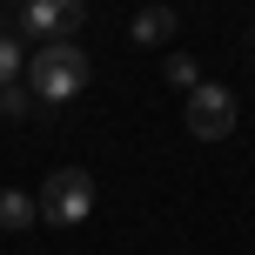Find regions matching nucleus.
<instances>
[{
  "label": "nucleus",
  "instance_id": "f257e3e1",
  "mask_svg": "<svg viewBox=\"0 0 255 255\" xmlns=\"http://www.w3.org/2000/svg\"><path fill=\"white\" fill-rule=\"evenodd\" d=\"M27 88H34V101H47V108L74 101V94L88 88V54H81L74 40H40L34 61H27Z\"/></svg>",
  "mask_w": 255,
  "mask_h": 255
},
{
  "label": "nucleus",
  "instance_id": "f03ea898",
  "mask_svg": "<svg viewBox=\"0 0 255 255\" xmlns=\"http://www.w3.org/2000/svg\"><path fill=\"white\" fill-rule=\"evenodd\" d=\"M94 215V175L88 168H54L47 181H40V222H54V229H74V222Z\"/></svg>",
  "mask_w": 255,
  "mask_h": 255
},
{
  "label": "nucleus",
  "instance_id": "7ed1b4c3",
  "mask_svg": "<svg viewBox=\"0 0 255 255\" xmlns=\"http://www.w3.org/2000/svg\"><path fill=\"white\" fill-rule=\"evenodd\" d=\"M20 40H74L88 27V0H20Z\"/></svg>",
  "mask_w": 255,
  "mask_h": 255
},
{
  "label": "nucleus",
  "instance_id": "20e7f679",
  "mask_svg": "<svg viewBox=\"0 0 255 255\" xmlns=\"http://www.w3.org/2000/svg\"><path fill=\"white\" fill-rule=\"evenodd\" d=\"M188 134L195 141H229L235 134V94L215 88V81H202V88L188 94Z\"/></svg>",
  "mask_w": 255,
  "mask_h": 255
},
{
  "label": "nucleus",
  "instance_id": "39448f33",
  "mask_svg": "<svg viewBox=\"0 0 255 255\" xmlns=\"http://www.w3.org/2000/svg\"><path fill=\"white\" fill-rule=\"evenodd\" d=\"M34 222H40V202H34V195L0 188V229H13V235H20V229H34Z\"/></svg>",
  "mask_w": 255,
  "mask_h": 255
},
{
  "label": "nucleus",
  "instance_id": "423d86ee",
  "mask_svg": "<svg viewBox=\"0 0 255 255\" xmlns=\"http://www.w3.org/2000/svg\"><path fill=\"white\" fill-rule=\"evenodd\" d=\"M128 34H134L141 47H161V40L175 34V13H168V7H141V13H134V27H128Z\"/></svg>",
  "mask_w": 255,
  "mask_h": 255
},
{
  "label": "nucleus",
  "instance_id": "0eeeda50",
  "mask_svg": "<svg viewBox=\"0 0 255 255\" xmlns=\"http://www.w3.org/2000/svg\"><path fill=\"white\" fill-rule=\"evenodd\" d=\"M13 74H20V34L0 27V88H13Z\"/></svg>",
  "mask_w": 255,
  "mask_h": 255
},
{
  "label": "nucleus",
  "instance_id": "6e6552de",
  "mask_svg": "<svg viewBox=\"0 0 255 255\" xmlns=\"http://www.w3.org/2000/svg\"><path fill=\"white\" fill-rule=\"evenodd\" d=\"M168 81H175V88H202V74H195V61H188V54H168Z\"/></svg>",
  "mask_w": 255,
  "mask_h": 255
},
{
  "label": "nucleus",
  "instance_id": "1a4fd4ad",
  "mask_svg": "<svg viewBox=\"0 0 255 255\" xmlns=\"http://www.w3.org/2000/svg\"><path fill=\"white\" fill-rule=\"evenodd\" d=\"M0 108H7V115H27V108H34V88H0Z\"/></svg>",
  "mask_w": 255,
  "mask_h": 255
},
{
  "label": "nucleus",
  "instance_id": "9d476101",
  "mask_svg": "<svg viewBox=\"0 0 255 255\" xmlns=\"http://www.w3.org/2000/svg\"><path fill=\"white\" fill-rule=\"evenodd\" d=\"M249 54H255V34H249Z\"/></svg>",
  "mask_w": 255,
  "mask_h": 255
}]
</instances>
